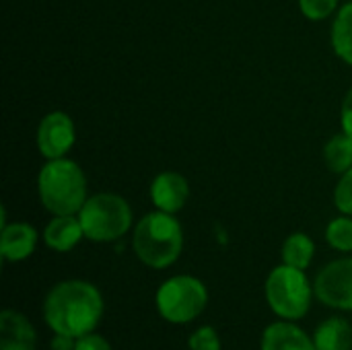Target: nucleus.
<instances>
[{
  "label": "nucleus",
  "mask_w": 352,
  "mask_h": 350,
  "mask_svg": "<svg viewBox=\"0 0 352 350\" xmlns=\"http://www.w3.org/2000/svg\"><path fill=\"white\" fill-rule=\"evenodd\" d=\"M37 192L43 208L56 215H78L87 202V179L70 159L47 161L37 177Z\"/></svg>",
  "instance_id": "7ed1b4c3"
},
{
  "label": "nucleus",
  "mask_w": 352,
  "mask_h": 350,
  "mask_svg": "<svg viewBox=\"0 0 352 350\" xmlns=\"http://www.w3.org/2000/svg\"><path fill=\"white\" fill-rule=\"evenodd\" d=\"M280 256H283V264H289L299 270H307L316 256V243L307 233H293L285 239Z\"/></svg>",
  "instance_id": "2eb2a0df"
},
{
  "label": "nucleus",
  "mask_w": 352,
  "mask_h": 350,
  "mask_svg": "<svg viewBox=\"0 0 352 350\" xmlns=\"http://www.w3.org/2000/svg\"><path fill=\"white\" fill-rule=\"evenodd\" d=\"M326 241L336 252H352V219L338 217L326 227Z\"/></svg>",
  "instance_id": "a211bd4d"
},
{
  "label": "nucleus",
  "mask_w": 352,
  "mask_h": 350,
  "mask_svg": "<svg viewBox=\"0 0 352 350\" xmlns=\"http://www.w3.org/2000/svg\"><path fill=\"white\" fill-rule=\"evenodd\" d=\"M336 6H338V0H299V8L309 21L328 19Z\"/></svg>",
  "instance_id": "aec40b11"
},
{
  "label": "nucleus",
  "mask_w": 352,
  "mask_h": 350,
  "mask_svg": "<svg viewBox=\"0 0 352 350\" xmlns=\"http://www.w3.org/2000/svg\"><path fill=\"white\" fill-rule=\"evenodd\" d=\"M188 198H190V186L182 173L165 171L159 173L151 184V200L157 206V210L175 215L186 206Z\"/></svg>",
  "instance_id": "1a4fd4ad"
},
{
  "label": "nucleus",
  "mask_w": 352,
  "mask_h": 350,
  "mask_svg": "<svg viewBox=\"0 0 352 350\" xmlns=\"http://www.w3.org/2000/svg\"><path fill=\"white\" fill-rule=\"evenodd\" d=\"M334 204L342 215L352 217V167L342 173L336 190H334Z\"/></svg>",
  "instance_id": "412c9836"
},
{
  "label": "nucleus",
  "mask_w": 352,
  "mask_h": 350,
  "mask_svg": "<svg viewBox=\"0 0 352 350\" xmlns=\"http://www.w3.org/2000/svg\"><path fill=\"white\" fill-rule=\"evenodd\" d=\"M105 303L101 291L87 281H62L43 299V322L54 334L80 338L97 330L103 320Z\"/></svg>",
  "instance_id": "f257e3e1"
},
{
  "label": "nucleus",
  "mask_w": 352,
  "mask_h": 350,
  "mask_svg": "<svg viewBox=\"0 0 352 350\" xmlns=\"http://www.w3.org/2000/svg\"><path fill=\"white\" fill-rule=\"evenodd\" d=\"M332 47L352 66V2H346L332 25Z\"/></svg>",
  "instance_id": "f3484780"
},
{
  "label": "nucleus",
  "mask_w": 352,
  "mask_h": 350,
  "mask_svg": "<svg viewBox=\"0 0 352 350\" xmlns=\"http://www.w3.org/2000/svg\"><path fill=\"white\" fill-rule=\"evenodd\" d=\"M85 237L95 243H109L122 239L132 227V208L118 194H95L87 198L78 210Z\"/></svg>",
  "instance_id": "39448f33"
},
{
  "label": "nucleus",
  "mask_w": 352,
  "mask_h": 350,
  "mask_svg": "<svg viewBox=\"0 0 352 350\" xmlns=\"http://www.w3.org/2000/svg\"><path fill=\"white\" fill-rule=\"evenodd\" d=\"M132 248L144 266L155 270L169 268L177 262L184 250V231L179 221L163 210L144 215L134 227Z\"/></svg>",
  "instance_id": "f03ea898"
},
{
  "label": "nucleus",
  "mask_w": 352,
  "mask_h": 350,
  "mask_svg": "<svg viewBox=\"0 0 352 350\" xmlns=\"http://www.w3.org/2000/svg\"><path fill=\"white\" fill-rule=\"evenodd\" d=\"M74 347H76V338L66 334H54L50 342V350H74Z\"/></svg>",
  "instance_id": "b1692460"
},
{
  "label": "nucleus",
  "mask_w": 352,
  "mask_h": 350,
  "mask_svg": "<svg viewBox=\"0 0 352 350\" xmlns=\"http://www.w3.org/2000/svg\"><path fill=\"white\" fill-rule=\"evenodd\" d=\"M314 293L326 307L352 311V258L326 264L314 281Z\"/></svg>",
  "instance_id": "0eeeda50"
},
{
  "label": "nucleus",
  "mask_w": 352,
  "mask_h": 350,
  "mask_svg": "<svg viewBox=\"0 0 352 350\" xmlns=\"http://www.w3.org/2000/svg\"><path fill=\"white\" fill-rule=\"evenodd\" d=\"M76 140V130L74 122L70 120L68 113L64 111H52L43 116L37 128V149L39 153L52 161V159H62L74 144Z\"/></svg>",
  "instance_id": "6e6552de"
},
{
  "label": "nucleus",
  "mask_w": 352,
  "mask_h": 350,
  "mask_svg": "<svg viewBox=\"0 0 352 350\" xmlns=\"http://www.w3.org/2000/svg\"><path fill=\"white\" fill-rule=\"evenodd\" d=\"M264 295L268 307L278 320L299 322L309 314L316 293L305 270L283 264L272 268L268 274L264 283Z\"/></svg>",
  "instance_id": "20e7f679"
},
{
  "label": "nucleus",
  "mask_w": 352,
  "mask_h": 350,
  "mask_svg": "<svg viewBox=\"0 0 352 350\" xmlns=\"http://www.w3.org/2000/svg\"><path fill=\"white\" fill-rule=\"evenodd\" d=\"M74 350H113V347L109 344V340L97 332L85 334L80 338H76V347Z\"/></svg>",
  "instance_id": "4be33fe9"
},
{
  "label": "nucleus",
  "mask_w": 352,
  "mask_h": 350,
  "mask_svg": "<svg viewBox=\"0 0 352 350\" xmlns=\"http://www.w3.org/2000/svg\"><path fill=\"white\" fill-rule=\"evenodd\" d=\"M340 124H342V132H346L352 136V89L346 93L342 107H340Z\"/></svg>",
  "instance_id": "5701e85b"
},
{
  "label": "nucleus",
  "mask_w": 352,
  "mask_h": 350,
  "mask_svg": "<svg viewBox=\"0 0 352 350\" xmlns=\"http://www.w3.org/2000/svg\"><path fill=\"white\" fill-rule=\"evenodd\" d=\"M82 237L85 231L78 215H56L43 229V243L58 254L74 250Z\"/></svg>",
  "instance_id": "ddd939ff"
},
{
  "label": "nucleus",
  "mask_w": 352,
  "mask_h": 350,
  "mask_svg": "<svg viewBox=\"0 0 352 350\" xmlns=\"http://www.w3.org/2000/svg\"><path fill=\"white\" fill-rule=\"evenodd\" d=\"M155 305L165 322L190 324L204 314L208 305V289L192 274H177L157 289Z\"/></svg>",
  "instance_id": "423d86ee"
},
{
  "label": "nucleus",
  "mask_w": 352,
  "mask_h": 350,
  "mask_svg": "<svg viewBox=\"0 0 352 350\" xmlns=\"http://www.w3.org/2000/svg\"><path fill=\"white\" fill-rule=\"evenodd\" d=\"M190 350H223V342L219 332L212 326H198L190 338H188Z\"/></svg>",
  "instance_id": "6ab92c4d"
},
{
  "label": "nucleus",
  "mask_w": 352,
  "mask_h": 350,
  "mask_svg": "<svg viewBox=\"0 0 352 350\" xmlns=\"http://www.w3.org/2000/svg\"><path fill=\"white\" fill-rule=\"evenodd\" d=\"M37 248V231L29 223H10L2 227L0 254L4 262H23Z\"/></svg>",
  "instance_id": "f8f14e48"
},
{
  "label": "nucleus",
  "mask_w": 352,
  "mask_h": 350,
  "mask_svg": "<svg viewBox=\"0 0 352 350\" xmlns=\"http://www.w3.org/2000/svg\"><path fill=\"white\" fill-rule=\"evenodd\" d=\"M318 350H352V326L344 318H328L314 332Z\"/></svg>",
  "instance_id": "4468645a"
},
{
  "label": "nucleus",
  "mask_w": 352,
  "mask_h": 350,
  "mask_svg": "<svg viewBox=\"0 0 352 350\" xmlns=\"http://www.w3.org/2000/svg\"><path fill=\"white\" fill-rule=\"evenodd\" d=\"M260 350H318L314 344V336H309L295 322L278 320L266 326L262 332Z\"/></svg>",
  "instance_id": "9d476101"
},
{
  "label": "nucleus",
  "mask_w": 352,
  "mask_h": 350,
  "mask_svg": "<svg viewBox=\"0 0 352 350\" xmlns=\"http://www.w3.org/2000/svg\"><path fill=\"white\" fill-rule=\"evenodd\" d=\"M37 332L33 324L14 309L0 314V350H35Z\"/></svg>",
  "instance_id": "9b49d317"
},
{
  "label": "nucleus",
  "mask_w": 352,
  "mask_h": 350,
  "mask_svg": "<svg viewBox=\"0 0 352 350\" xmlns=\"http://www.w3.org/2000/svg\"><path fill=\"white\" fill-rule=\"evenodd\" d=\"M324 161L332 173H346L352 167V136L346 132L332 136L324 146Z\"/></svg>",
  "instance_id": "dca6fc26"
}]
</instances>
